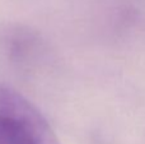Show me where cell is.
<instances>
[{
  "mask_svg": "<svg viewBox=\"0 0 145 144\" xmlns=\"http://www.w3.org/2000/svg\"><path fill=\"white\" fill-rule=\"evenodd\" d=\"M0 144H60L43 115L25 97L0 84Z\"/></svg>",
  "mask_w": 145,
  "mask_h": 144,
  "instance_id": "cell-1",
  "label": "cell"
}]
</instances>
